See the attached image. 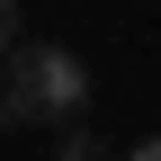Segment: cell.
<instances>
[{
  "mask_svg": "<svg viewBox=\"0 0 161 161\" xmlns=\"http://www.w3.org/2000/svg\"><path fill=\"white\" fill-rule=\"evenodd\" d=\"M54 161H116V152H108V134L80 116V125H63V134H54Z\"/></svg>",
  "mask_w": 161,
  "mask_h": 161,
  "instance_id": "7a4b0ae2",
  "label": "cell"
},
{
  "mask_svg": "<svg viewBox=\"0 0 161 161\" xmlns=\"http://www.w3.org/2000/svg\"><path fill=\"white\" fill-rule=\"evenodd\" d=\"M80 108H90V63L72 45H9V63H0V116L63 134V125H80Z\"/></svg>",
  "mask_w": 161,
  "mask_h": 161,
  "instance_id": "6da1fadb",
  "label": "cell"
},
{
  "mask_svg": "<svg viewBox=\"0 0 161 161\" xmlns=\"http://www.w3.org/2000/svg\"><path fill=\"white\" fill-rule=\"evenodd\" d=\"M9 45H18V0H0V63H9Z\"/></svg>",
  "mask_w": 161,
  "mask_h": 161,
  "instance_id": "3957f363",
  "label": "cell"
},
{
  "mask_svg": "<svg viewBox=\"0 0 161 161\" xmlns=\"http://www.w3.org/2000/svg\"><path fill=\"white\" fill-rule=\"evenodd\" d=\"M125 161H161V134H143V143H134V152H125Z\"/></svg>",
  "mask_w": 161,
  "mask_h": 161,
  "instance_id": "277c9868",
  "label": "cell"
}]
</instances>
